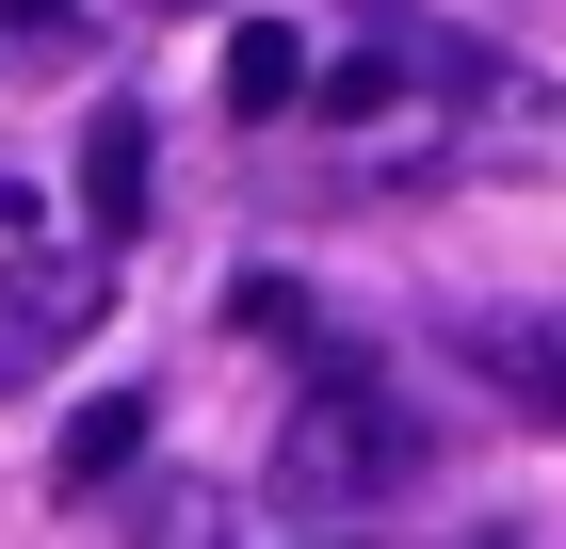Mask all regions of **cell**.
<instances>
[{"mask_svg": "<svg viewBox=\"0 0 566 549\" xmlns=\"http://www.w3.org/2000/svg\"><path fill=\"white\" fill-rule=\"evenodd\" d=\"M17 226H33V211H17V178H0V258H17Z\"/></svg>", "mask_w": 566, "mask_h": 549, "instance_id": "8", "label": "cell"}, {"mask_svg": "<svg viewBox=\"0 0 566 549\" xmlns=\"http://www.w3.org/2000/svg\"><path fill=\"white\" fill-rule=\"evenodd\" d=\"M453 339H470V356H502V404H518V421H566V356H551L534 324H485V307H470Z\"/></svg>", "mask_w": 566, "mask_h": 549, "instance_id": "5", "label": "cell"}, {"mask_svg": "<svg viewBox=\"0 0 566 549\" xmlns=\"http://www.w3.org/2000/svg\"><path fill=\"white\" fill-rule=\"evenodd\" d=\"M97 307H114V243H65V258H0V404L65 356V339H97Z\"/></svg>", "mask_w": 566, "mask_h": 549, "instance_id": "2", "label": "cell"}, {"mask_svg": "<svg viewBox=\"0 0 566 549\" xmlns=\"http://www.w3.org/2000/svg\"><path fill=\"white\" fill-rule=\"evenodd\" d=\"M82 226H97V243L146 226V114H97L82 129Z\"/></svg>", "mask_w": 566, "mask_h": 549, "instance_id": "3", "label": "cell"}, {"mask_svg": "<svg viewBox=\"0 0 566 549\" xmlns=\"http://www.w3.org/2000/svg\"><path fill=\"white\" fill-rule=\"evenodd\" d=\"M130 453H146V388H97L82 421H65V453H49V485H65V502H97Z\"/></svg>", "mask_w": 566, "mask_h": 549, "instance_id": "4", "label": "cell"}, {"mask_svg": "<svg viewBox=\"0 0 566 549\" xmlns=\"http://www.w3.org/2000/svg\"><path fill=\"white\" fill-rule=\"evenodd\" d=\"M307 97V49L275 33V17H243V33H227V114H292Z\"/></svg>", "mask_w": 566, "mask_h": 549, "instance_id": "6", "label": "cell"}, {"mask_svg": "<svg viewBox=\"0 0 566 549\" xmlns=\"http://www.w3.org/2000/svg\"><path fill=\"white\" fill-rule=\"evenodd\" d=\"M405 468H421V421H405L373 372H324L292 404V436H275V502L292 517H356V502H389Z\"/></svg>", "mask_w": 566, "mask_h": 549, "instance_id": "1", "label": "cell"}, {"mask_svg": "<svg viewBox=\"0 0 566 549\" xmlns=\"http://www.w3.org/2000/svg\"><path fill=\"white\" fill-rule=\"evenodd\" d=\"M0 17H65V0H0Z\"/></svg>", "mask_w": 566, "mask_h": 549, "instance_id": "9", "label": "cell"}, {"mask_svg": "<svg viewBox=\"0 0 566 549\" xmlns=\"http://www.w3.org/2000/svg\"><path fill=\"white\" fill-rule=\"evenodd\" d=\"M130 549H243V517H227L211 485H146V517H130Z\"/></svg>", "mask_w": 566, "mask_h": 549, "instance_id": "7", "label": "cell"}]
</instances>
